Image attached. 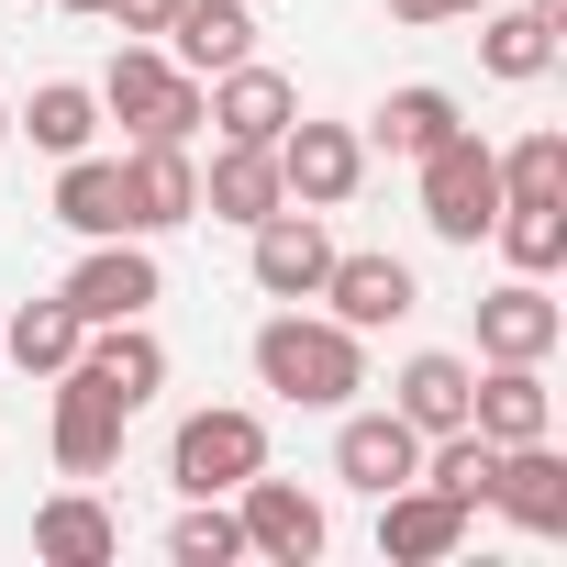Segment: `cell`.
I'll return each mask as SVG.
<instances>
[{
    "instance_id": "6da1fadb",
    "label": "cell",
    "mask_w": 567,
    "mask_h": 567,
    "mask_svg": "<svg viewBox=\"0 0 567 567\" xmlns=\"http://www.w3.org/2000/svg\"><path fill=\"white\" fill-rule=\"evenodd\" d=\"M245 357H256V390H278L290 412H346V401L368 390V334H346V323L312 312V301H278Z\"/></svg>"
},
{
    "instance_id": "7a4b0ae2",
    "label": "cell",
    "mask_w": 567,
    "mask_h": 567,
    "mask_svg": "<svg viewBox=\"0 0 567 567\" xmlns=\"http://www.w3.org/2000/svg\"><path fill=\"white\" fill-rule=\"evenodd\" d=\"M412 167H423V234H434V245H478L489 212H501V156H489V134L456 123V134L423 145Z\"/></svg>"
},
{
    "instance_id": "3957f363",
    "label": "cell",
    "mask_w": 567,
    "mask_h": 567,
    "mask_svg": "<svg viewBox=\"0 0 567 567\" xmlns=\"http://www.w3.org/2000/svg\"><path fill=\"white\" fill-rule=\"evenodd\" d=\"M256 467H267V423H256L245 401H212V412H189V423L167 434V478H178V501H234Z\"/></svg>"
},
{
    "instance_id": "277c9868",
    "label": "cell",
    "mask_w": 567,
    "mask_h": 567,
    "mask_svg": "<svg viewBox=\"0 0 567 567\" xmlns=\"http://www.w3.org/2000/svg\"><path fill=\"white\" fill-rule=\"evenodd\" d=\"M56 301L79 312V323H134V312H156L167 301V267H156V234H101L68 278H56Z\"/></svg>"
},
{
    "instance_id": "5b68a950",
    "label": "cell",
    "mask_w": 567,
    "mask_h": 567,
    "mask_svg": "<svg viewBox=\"0 0 567 567\" xmlns=\"http://www.w3.org/2000/svg\"><path fill=\"white\" fill-rule=\"evenodd\" d=\"M357 178H368V134H357V123H312V112H290V134H278V189H290L301 212H346Z\"/></svg>"
},
{
    "instance_id": "8992f818",
    "label": "cell",
    "mask_w": 567,
    "mask_h": 567,
    "mask_svg": "<svg viewBox=\"0 0 567 567\" xmlns=\"http://www.w3.org/2000/svg\"><path fill=\"white\" fill-rule=\"evenodd\" d=\"M234 523H245V556H267V567H312V556L334 545L323 501H312L301 478H267V467L234 489Z\"/></svg>"
},
{
    "instance_id": "52a82bcc",
    "label": "cell",
    "mask_w": 567,
    "mask_h": 567,
    "mask_svg": "<svg viewBox=\"0 0 567 567\" xmlns=\"http://www.w3.org/2000/svg\"><path fill=\"white\" fill-rule=\"evenodd\" d=\"M323 267H334V234H323V212L278 200L267 223H245V278H256L267 301H312V290H323Z\"/></svg>"
},
{
    "instance_id": "ba28073f",
    "label": "cell",
    "mask_w": 567,
    "mask_h": 567,
    "mask_svg": "<svg viewBox=\"0 0 567 567\" xmlns=\"http://www.w3.org/2000/svg\"><path fill=\"white\" fill-rule=\"evenodd\" d=\"M346 334H390V323H412L423 312V278L401 267V256H346L334 245V267H323V290H312Z\"/></svg>"
},
{
    "instance_id": "9c48e42d",
    "label": "cell",
    "mask_w": 567,
    "mask_h": 567,
    "mask_svg": "<svg viewBox=\"0 0 567 567\" xmlns=\"http://www.w3.org/2000/svg\"><path fill=\"white\" fill-rule=\"evenodd\" d=\"M68 368H79L112 412H145V401L167 390V346H156V323H145V312H134V323H90Z\"/></svg>"
},
{
    "instance_id": "30bf717a",
    "label": "cell",
    "mask_w": 567,
    "mask_h": 567,
    "mask_svg": "<svg viewBox=\"0 0 567 567\" xmlns=\"http://www.w3.org/2000/svg\"><path fill=\"white\" fill-rule=\"evenodd\" d=\"M467 501H445L434 478H401V489H379V556L390 567H445L456 545H467Z\"/></svg>"
},
{
    "instance_id": "8fae6325",
    "label": "cell",
    "mask_w": 567,
    "mask_h": 567,
    "mask_svg": "<svg viewBox=\"0 0 567 567\" xmlns=\"http://www.w3.org/2000/svg\"><path fill=\"white\" fill-rule=\"evenodd\" d=\"M467 434H489V445H534V434H556V390H545V368H523V357H478V379H467Z\"/></svg>"
},
{
    "instance_id": "7c38bea8",
    "label": "cell",
    "mask_w": 567,
    "mask_h": 567,
    "mask_svg": "<svg viewBox=\"0 0 567 567\" xmlns=\"http://www.w3.org/2000/svg\"><path fill=\"white\" fill-rule=\"evenodd\" d=\"M412 467H423V434H412L390 401H379V412H357V401L334 412V478H346V489L379 501V489H401Z\"/></svg>"
},
{
    "instance_id": "4fadbf2b",
    "label": "cell",
    "mask_w": 567,
    "mask_h": 567,
    "mask_svg": "<svg viewBox=\"0 0 567 567\" xmlns=\"http://www.w3.org/2000/svg\"><path fill=\"white\" fill-rule=\"evenodd\" d=\"M489 512H501L512 534H567V456H556V434L501 445V467H489Z\"/></svg>"
},
{
    "instance_id": "5bb4252c",
    "label": "cell",
    "mask_w": 567,
    "mask_h": 567,
    "mask_svg": "<svg viewBox=\"0 0 567 567\" xmlns=\"http://www.w3.org/2000/svg\"><path fill=\"white\" fill-rule=\"evenodd\" d=\"M123 423H134V412H112L79 368H56V423H45V445H56L68 478H112V467H123Z\"/></svg>"
},
{
    "instance_id": "9a60e30c",
    "label": "cell",
    "mask_w": 567,
    "mask_h": 567,
    "mask_svg": "<svg viewBox=\"0 0 567 567\" xmlns=\"http://www.w3.org/2000/svg\"><path fill=\"white\" fill-rule=\"evenodd\" d=\"M156 45H167V68L223 79V68H245V56H256V12H245V0H178Z\"/></svg>"
},
{
    "instance_id": "2e32d148",
    "label": "cell",
    "mask_w": 567,
    "mask_h": 567,
    "mask_svg": "<svg viewBox=\"0 0 567 567\" xmlns=\"http://www.w3.org/2000/svg\"><path fill=\"white\" fill-rule=\"evenodd\" d=\"M290 112H301V90L278 79L267 56H245V68L212 79V134H223V145H278V134H290Z\"/></svg>"
},
{
    "instance_id": "e0dca14e",
    "label": "cell",
    "mask_w": 567,
    "mask_h": 567,
    "mask_svg": "<svg viewBox=\"0 0 567 567\" xmlns=\"http://www.w3.org/2000/svg\"><path fill=\"white\" fill-rule=\"evenodd\" d=\"M556 334H567V312H556L545 278H501V290L478 301V357H523V368H545Z\"/></svg>"
},
{
    "instance_id": "ac0fdd59",
    "label": "cell",
    "mask_w": 567,
    "mask_h": 567,
    "mask_svg": "<svg viewBox=\"0 0 567 567\" xmlns=\"http://www.w3.org/2000/svg\"><path fill=\"white\" fill-rule=\"evenodd\" d=\"M123 178H134V234L200 223V156L189 145H123Z\"/></svg>"
},
{
    "instance_id": "d6986e66",
    "label": "cell",
    "mask_w": 567,
    "mask_h": 567,
    "mask_svg": "<svg viewBox=\"0 0 567 567\" xmlns=\"http://www.w3.org/2000/svg\"><path fill=\"white\" fill-rule=\"evenodd\" d=\"M56 223H68L79 245L134 234V178H123V156H56Z\"/></svg>"
},
{
    "instance_id": "ffe728a7",
    "label": "cell",
    "mask_w": 567,
    "mask_h": 567,
    "mask_svg": "<svg viewBox=\"0 0 567 567\" xmlns=\"http://www.w3.org/2000/svg\"><path fill=\"white\" fill-rule=\"evenodd\" d=\"M278 200H290V189H278V145H212V167H200V212L212 223H267Z\"/></svg>"
},
{
    "instance_id": "44dd1931",
    "label": "cell",
    "mask_w": 567,
    "mask_h": 567,
    "mask_svg": "<svg viewBox=\"0 0 567 567\" xmlns=\"http://www.w3.org/2000/svg\"><path fill=\"white\" fill-rule=\"evenodd\" d=\"M478 68H489L501 90H534V79L556 68V23L534 12V0H489V12H478Z\"/></svg>"
},
{
    "instance_id": "7402d4cb",
    "label": "cell",
    "mask_w": 567,
    "mask_h": 567,
    "mask_svg": "<svg viewBox=\"0 0 567 567\" xmlns=\"http://www.w3.org/2000/svg\"><path fill=\"white\" fill-rule=\"evenodd\" d=\"M467 357H445V346H423V357H401V379H390V412L412 423V434H456L467 423Z\"/></svg>"
},
{
    "instance_id": "603a6c76",
    "label": "cell",
    "mask_w": 567,
    "mask_h": 567,
    "mask_svg": "<svg viewBox=\"0 0 567 567\" xmlns=\"http://www.w3.org/2000/svg\"><path fill=\"white\" fill-rule=\"evenodd\" d=\"M34 556H56V567H112V556H123V523L90 501V478L34 512Z\"/></svg>"
},
{
    "instance_id": "cb8c5ba5",
    "label": "cell",
    "mask_w": 567,
    "mask_h": 567,
    "mask_svg": "<svg viewBox=\"0 0 567 567\" xmlns=\"http://www.w3.org/2000/svg\"><path fill=\"white\" fill-rule=\"evenodd\" d=\"M467 112H456V90H434V79H412V90H390L379 112H368V145L379 156H423V145H445Z\"/></svg>"
},
{
    "instance_id": "d4e9b609",
    "label": "cell",
    "mask_w": 567,
    "mask_h": 567,
    "mask_svg": "<svg viewBox=\"0 0 567 567\" xmlns=\"http://www.w3.org/2000/svg\"><path fill=\"white\" fill-rule=\"evenodd\" d=\"M12 134H34L45 156H90V134H101V90H90V79H45V90L12 112Z\"/></svg>"
},
{
    "instance_id": "484cf974",
    "label": "cell",
    "mask_w": 567,
    "mask_h": 567,
    "mask_svg": "<svg viewBox=\"0 0 567 567\" xmlns=\"http://www.w3.org/2000/svg\"><path fill=\"white\" fill-rule=\"evenodd\" d=\"M489 245L512 256V278H556L567 267V200H501L489 212Z\"/></svg>"
},
{
    "instance_id": "4316f807",
    "label": "cell",
    "mask_w": 567,
    "mask_h": 567,
    "mask_svg": "<svg viewBox=\"0 0 567 567\" xmlns=\"http://www.w3.org/2000/svg\"><path fill=\"white\" fill-rule=\"evenodd\" d=\"M79 334H90V323H79V312H68L56 290H45V301H23L12 323H0V357H12L23 379H56V368L79 357Z\"/></svg>"
},
{
    "instance_id": "83f0119b",
    "label": "cell",
    "mask_w": 567,
    "mask_h": 567,
    "mask_svg": "<svg viewBox=\"0 0 567 567\" xmlns=\"http://www.w3.org/2000/svg\"><path fill=\"white\" fill-rule=\"evenodd\" d=\"M167 79H178V68H167V45H156V34H123V56L101 68V112H112V123L134 134V123H145V112L167 101Z\"/></svg>"
},
{
    "instance_id": "f1b7e54d",
    "label": "cell",
    "mask_w": 567,
    "mask_h": 567,
    "mask_svg": "<svg viewBox=\"0 0 567 567\" xmlns=\"http://www.w3.org/2000/svg\"><path fill=\"white\" fill-rule=\"evenodd\" d=\"M501 156V200H567V134L534 123L523 145H489Z\"/></svg>"
},
{
    "instance_id": "f546056e",
    "label": "cell",
    "mask_w": 567,
    "mask_h": 567,
    "mask_svg": "<svg viewBox=\"0 0 567 567\" xmlns=\"http://www.w3.org/2000/svg\"><path fill=\"white\" fill-rule=\"evenodd\" d=\"M167 556H178V567H234V556H245V523H234V501H189V512L167 523Z\"/></svg>"
},
{
    "instance_id": "4dcf8cb0",
    "label": "cell",
    "mask_w": 567,
    "mask_h": 567,
    "mask_svg": "<svg viewBox=\"0 0 567 567\" xmlns=\"http://www.w3.org/2000/svg\"><path fill=\"white\" fill-rule=\"evenodd\" d=\"M167 12L178 0H101V23H123V34H167Z\"/></svg>"
},
{
    "instance_id": "1f68e13d",
    "label": "cell",
    "mask_w": 567,
    "mask_h": 567,
    "mask_svg": "<svg viewBox=\"0 0 567 567\" xmlns=\"http://www.w3.org/2000/svg\"><path fill=\"white\" fill-rule=\"evenodd\" d=\"M456 12H489V0H390V23H456Z\"/></svg>"
},
{
    "instance_id": "d6a6232c",
    "label": "cell",
    "mask_w": 567,
    "mask_h": 567,
    "mask_svg": "<svg viewBox=\"0 0 567 567\" xmlns=\"http://www.w3.org/2000/svg\"><path fill=\"white\" fill-rule=\"evenodd\" d=\"M56 12H101V0H56Z\"/></svg>"
},
{
    "instance_id": "836d02e7",
    "label": "cell",
    "mask_w": 567,
    "mask_h": 567,
    "mask_svg": "<svg viewBox=\"0 0 567 567\" xmlns=\"http://www.w3.org/2000/svg\"><path fill=\"white\" fill-rule=\"evenodd\" d=\"M0 145H12V101H0Z\"/></svg>"
}]
</instances>
